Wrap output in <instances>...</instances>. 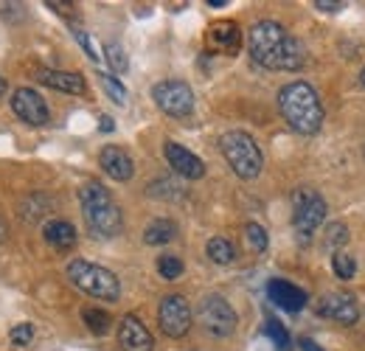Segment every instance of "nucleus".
<instances>
[{"label": "nucleus", "mask_w": 365, "mask_h": 351, "mask_svg": "<svg viewBox=\"0 0 365 351\" xmlns=\"http://www.w3.org/2000/svg\"><path fill=\"white\" fill-rule=\"evenodd\" d=\"M247 48L253 62L267 71H298L307 62L304 45L275 20H259L247 34Z\"/></svg>", "instance_id": "f257e3e1"}, {"label": "nucleus", "mask_w": 365, "mask_h": 351, "mask_svg": "<svg viewBox=\"0 0 365 351\" xmlns=\"http://www.w3.org/2000/svg\"><path fill=\"white\" fill-rule=\"evenodd\" d=\"M278 110L298 135H315L323 127V104L309 82H289L278 90Z\"/></svg>", "instance_id": "f03ea898"}, {"label": "nucleus", "mask_w": 365, "mask_h": 351, "mask_svg": "<svg viewBox=\"0 0 365 351\" xmlns=\"http://www.w3.org/2000/svg\"><path fill=\"white\" fill-rule=\"evenodd\" d=\"M79 203H82L85 225L91 228L93 236L113 239L121 233V228H124L121 208L115 205V200L110 197V191L101 183H85L79 188Z\"/></svg>", "instance_id": "7ed1b4c3"}, {"label": "nucleus", "mask_w": 365, "mask_h": 351, "mask_svg": "<svg viewBox=\"0 0 365 351\" xmlns=\"http://www.w3.org/2000/svg\"><path fill=\"white\" fill-rule=\"evenodd\" d=\"M220 149L228 161V166L242 177V180H256L264 169V155L253 135L245 130H230L220 138Z\"/></svg>", "instance_id": "20e7f679"}, {"label": "nucleus", "mask_w": 365, "mask_h": 351, "mask_svg": "<svg viewBox=\"0 0 365 351\" xmlns=\"http://www.w3.org/2000/svg\"><path fill=\"white\" fill-rule=\"evenodd\" d=\"M68 278L73 287H79L82 292H88L98 301H118V295H121V284H118L115 273L101 264L73 259L68 264Z\"/></svg>", "instance_id": "39448f33"}, {"label": "nucleus", "mask_w": 365, "mask_h": 351, "mask_svg": "<svg viewBox=\"0 0 365 351\" xmlns=\"http://www.w3.org/2000/svg\"><path fill=\"white\" fill-rule=\"evenodd\" d=\"M326 211H329L326 200L320 197L315 188H298L292 194V228H295L301 242L312 239V233L326 220Z\"/></svg>", "instance_id": "423d86ee"}, {"label": "nucleus", "mask_w": 365, "mask_h": 351, "mask_svg": "<svg viewBox=\"0 0 365 351\" xmlns=\"http://www.w3.org/2000/svg\"><path fill=\"white\" fill-rule=\"evenodd\" d=\"M197 317H200L202 329L214 337H230L236 332V323H239L233 307L222 295H205L197 307Z\"/></svg>", "instance_id": "0eeeda50"}, {"label": "nucleus", "mask_w": 365, "mask_h": 351, "mask_svg": "<svg viewBox=\"0 0 365 351\" xmlns=\"http://www.w3.org/2000/svg\"><path fill=\"white\" fill-rule=\"evenodd\" d=\"M152 98L172 118H188L194 113V90L188 88L185 82H180V79L158 82L152 88Z\"/></svg>", "instance_id": "6e6552de"}, {"label": "nucleus", "mask_w": 365, "mask_h": 351, "mask_svg": "<svg viewBox=\"0 0 365 351\" xmlns=\"http://www.w3.org/2000/svg\"><path fill=\"white\" fill-rule=\"evenodd\" d=\"M158 323H160L163 335H169V337L188 335V329H191V307H188V301L178 292L166 295L160 301V307H158Z\"/></svg>", "instance_id": "1a4fd4ad"}, {"label": "nucleus", "mask_w": 365, "mask_h": 351, "mask_svg": "<svg viewBox=\"0 0 365 351\" xmlns=\"http://www.w3.org/2000/svg\"><path fill=\"white\" fill-rule=\"evenodd\" d=\"M315 312L320 317L343 323V326H354L360 320V304L351 292H326V295H320Z\"/></svg>", "instance_id": "9d476101"}, {"label": "nucleus", "mask_w": 365, "mask_h": 351, "mask_svg": "<svg viewBox=\"0 0 365 351\" xmlns=\"http://www.w3.org/2000/svg\"><path fill=\"white\" fill-rule=\"evenodd\" d=\"M11 110L20 121H26L29 127H46L51 121V113H48L46 98L31 88H17L11 96Z\"/></svg>", "instance_id": "9b49d317"}, {"label": "nucleus", "mask_w": 365, "mask_h": 351, "mask_svg": "<svg viewBox=\"0 0 365 351\" xmlns=\"http://www.w3.org/2000/svg\"><path fill=\"white\" fill-rule=\"evenodd\" d=\"M163 155H166L169 166L180 177H185V180H200V177L205 175V163L194 152H188L185 146L175 143V141H166L163 143Z\"/></svg>", "instance_id": "f8f14e48"}, {"label": "nucleus", "mask_w": 365, "mask_h": 351, "mask_svg": "<svg viewBox=\"0 0 365 351\" xmlns=\"http://www.w3.org/2000/svg\"><path fill=\"white\" fill-rule=\"evenodd\" d=\"M118 343L124 351H152L155 340L152 332L138 320L135 315H124L118 323Z\"/></svg>", "instance_id": "ddd939ff"}, {"label": "nucleus", "mask_w": 365, "mask_h": 351, "mask_svg": "<svg viewBox=\"0 0 365 351\" xmlns=\"http://www.w3.org/2000/svg\"><path fill=\"white\" fill-rule=\"evenodd\" d=\"M98 163H101L104 175L118 180V183H127L135 175V163H133L130 152L121 149V146H104L101 155H98Z\"/></svg>", "instance_id": "4468645a"}, {"label": "nucleus", "mask_w": 365, "mask_h": 351, "mask_svg": "<svg viewBox=\"0 0 365 351\" xmlns=\"http://www.w3.org/2000/svg\"><path fill=\"white\" fill-rule=\"evenodd\" d=\"M34 79L46 88L62 90V93H73V96H82L85 93V76L82 73H73V71H53V68H37L34 71Z\"/></svg>", "instance_id": "2eb2a0df"}, {"label": "nucleus", "mask_w": 365, "mask_h": 351, "mask_svg": "<svg viewBox=\"0 0 365 351\" xmlns=\"http://www.w3.org/2000/svg\"><path fill=\"white\" fill-rule=\"evenodd\" d=\"M267 295H270V301H273L275 307L287 309V312H298V309L307 307V301H309L301 287H295V284H289L284 278H273L267 284Z\"/></svg>", "instance_id": "dca6fc26"}, {"label": "nucleus", "mask_w": 365, "mask_h": 351, "mask_svg": "<svg viewBox=\"0 0 365 351\" xmlns=\"http://www.w3.org/2000/svg\"><path fill=\"white\" fill-rule=\"evenodd\" d=\"M43 233H46L48 245H51V248H56V250H71V248L76 245V228L65 220L46 222Z\"/></svg>", "instance_id": "f3484780"}, {"label": "nucleus", "mask_w": 365, "mask_h": 351, "mask_svg": "<svg viewBox=\"0 0 365 351\" xmlns=\"http://www.w3.org/2000/svg\"><path fill=\"white\" fill-rule=\"evenodd\" d=\"M175 236H178V225L172 220H152L143 230L146 245H169Z\"/></svg>", "instance_id": "a211bd4d"}, {"label": "nucleus", "mask_w": 365, "mask_h": 351, "mask_svg": "<svg viewBox=\"0 0 365 351\" xmlns=\"http://www.w3.org/2000/svg\"><path fill=\"white\" fill-rule=\"evenodd\" d=\"M239 40H242V34H239L236 23H217V26L211 29V43L217 45L220 51L233 54V51L239 48Z\"/></svg>", "instance_id": "6ab92c4d"}, {"label": "nucleus", "mask_w": 365, "mask_h": 351, "mask_svg": "<svg viewBox=\"0 0 365 351\" xmlns=\"http://www.w3.org/2000/svg\"><path fill=\"white\" fill-rule=\"evenodd\" d=\"M205 253H208V259H211V262L222 264V267L236 262V248H233V242L225 239V236H214V239H208Z\"/></svg>", "instance_id": "aec40b11"}, {"label": "nucleus", "mask_w": 365, "mask_h": 351, "mask_svg": "<svg viewBox=\"0 0 365 351\" xmlns=\"http://www.w3.org/2000/svg\"><path fill=\"white\" fill-rule=\"evenodd\" d=\"M104 59L113 68V73H127V68H130V59H127L124 48H121V43H115V40L104 45Z\"/></svg>", "instance_id": "412c9836"}, {"label": "nucleus", "mask_w": 365, "mask_h": 351, "mask_svg": "<svg viewBox=\"0 0 365 351\" xmlns=\"http://www.w3.org/2000/svg\"><path fill=\"white\" fill-rule=\"evenodd\" d=\"M331 270H334V275H337L340 281H351L354 273H357V262H354V256H349L346 250H337V253L331 256Z\"/></svg>", "instance_id": "4be33fe9"}, {"label": "nucleus", "mask_w": 365, "mask_h": 351, "mask_svg": "<svg viewBox=\"0 0 365 351\" xmlns=\"http://www.w3.org/2000/svg\"><path fill=\"white\" fill-rule=\"evenodd\" d=\"M82 320L88 323V329H91L93 335H107V329H110V315L104 309L88 307L82 312Z\"/></svg>", "instance_id": "5701e85b"}, {"label": "nucleus", "mask_w": 365, "mask_h": 351, "mask_svg": "<svg viewBox=\"0 0 365 351\" xmlns=\"http://www.w3.org/2000/svg\"><path fill=\"white\" fill-rule=\"evenodd\" d=\"M98 82H101V88H104V93L115 101V104H127V88L121 85V79H115L113 73H98Z\"/></svg>", "instance_id": "b1692460"}, {"label": "nucleus", "mask_w": 365, "mask_h": 351, "mask_svg": "<svg viewBox=\"0 0 365 351\" xmlns=\"http://www.w3.org/2000/svg\"><path fill=\"white\" fill-rule=\"evenodd\" d=\"M245 236H247V245H250L256 253H264V250H267V245H270L267 230H264L259 222H247V225H245Z\"/></svg>", "instance_id": "393cba45"}, {"label": "nucleus", "mask_w": 365, "mask_h": 351, "mask_svg": "<svg viewBox=\"0 0 365 351\" xmlns=\"http://www.w3.org/2000/svg\"><path fill=\"white\" fill-rule=\"evenodd\" d=\"M182 262L180 256H172V253H166V256H160L158 259V273H160V278H166V281H178L182 275Z\"/></svg>", "instance_id": "a878e982"}, {"label": "nucleus", "mask_w": 365, "mask_h": 351, "mask_svg": "<svg viewBox=\"0 0 365 351\" xmlns=\"http://www.w3.org/2000/svg\"><path fill=\"white\" fill-rule=\"evenodd\" d=\"M346 242H349V228H346V222H331V225L326 228V248H331V250L337 253V248L346 245Z\"/></svg>", "instance_id": "bb28decb"}, {"label": "nucleus", "mask_w": 365, "mask_h": 351, "mask_svg": "<svg viewBox=\"0 0 365 351\" xmlns=\"http://www.w3.org/2000/svg\"><path fill=\"white\" fill-rule=\"evenodd\" d=\"M264 335L273 340L278 349H287L289 346V337H287V329L278 323V320H273V317H267V323H264Z\"/></svg>", "instance_id": "cd10ccee"}, {"label": "nucleus", "mask_w": 365, "mask_h": 351, "mask_svg": "<svg viewBox=\"0 0 365 351\" xmlns=\"http://www.w3.org/2000/svg\"><path fill=\"white\" fill-rule=\"evenodd\" d=\"M9 337H11L14 346H31V340H34V326H31V323H17V326H11Z\"/></svg>", "instance_id": "c85d7f7f"}, {"label": "nucleus", "mask_w": 365, "mask_h": 351, "mask_svg": "<svg viewBox=\"0 0 365 351\" xmlns=\"http://www.w3.org/2000/svg\"><path fill=\"white\" fill-rule=\"evenodd\" d=\"M73 37H76V43L82 45V48H85V54L91 56L93 62H98V56H101V54L96 51V45H93V40L88 37V31H85V29H73Z\"/></svg>", "instance_id": "c756f323"}, {"label": "nucleus", "mask_w": 365, "mask_h": 351, "mask_svg": "<svg viewBox=\"0 0 365 351\" xmlns=\"http://www.w3.org/2000/svg\"><path fill=\"white\" fill-rule=\"evenodd\" d=\"M315 9H320V11H340L343 3H340V0H334V3H329V0H315Z\"/></svg>", "instance_id": "7c9ffc66"}, {"label": "nucleus", "mask_w": 365, "mask_h": 351, "mask_svg": "<svg viewBox=\"0 0 365 351\" xmlns=\"http://www.w3.org/2000/svg\"><path fill=\"white\" fill-rule=\"evenodd\" d=\"M98 121H101V124H98V127H101V132H113V130H115V124H113V118H110V116H101Z\"/></svg>", "instance_id": "2f4dec72"}, {"label": "nucleus", "mask_w": 365, "mask_h": 351, "mask_svg": "<svg viewBox=\"0 0 365 351\" xmlns=\"http://www.w3.org/2000/svg\"><path fill=\"white\" fill-rule=\"evenodd\" d=\"M301 349H304V351H323L315 340H301Z\"/></svg>", "instance_id": "473e14b6"}, {"label": "nucleus", "mask_w": 365, "mask_h": 351, "mask_svg": "<svg viewBox=\"0 0 365 351\" xmlns=\"http://www.w3.org/2000/svg\"><path fill=\"white\" fill-rule=\"evenodd\" d=\"M6 239V225H3V220H0V242Z\"/></svg>", "instance_id": "72a5a7b5"}, {"label": "nucleus", "mask_w": 365, "mask_h": 351, "mask_svg": "<svg viewBox=\"0 0 365 351\" xmlns=\"http://www.w3.org/2000/svg\"><path fill=\"white\" fill-rule=\"evenodd\" d=\"M3 93H6V79L0 76V96H3Z\"/></svg>", "instance_id": "f704fd0d"}, {"label": "nucleus", "mask_w": 365, "mask_h": 351, "mask_svg": "<svg viewBox=\"0 0 365 351\" xmlns=\"http://www.w3.org/2000/svg\"><path fill=\"white\" fill-rule=\"evenodd\" d=\"M360 85H363V88H365V68H363V71H360Z\"/></svg>", "instance_id": "c9c22d12"}]
</instances>
